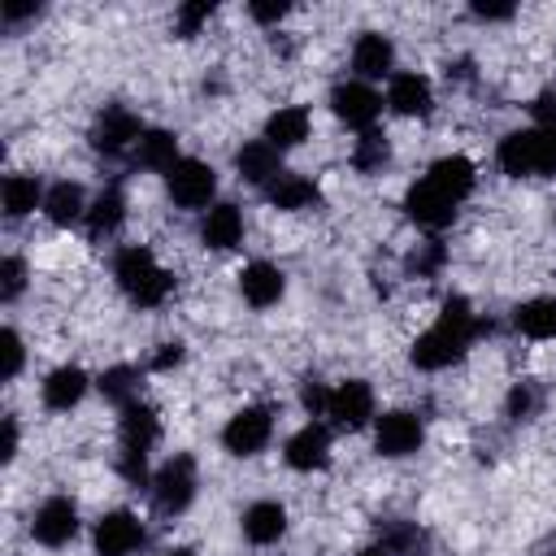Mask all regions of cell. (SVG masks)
<instances>
[{
  "label": "cell",
  "instance_id": "cell-44",
  "mask_svg": "<svg viewBox=\"0 0 556 556\" xmlns=\"http://www.w3.org/2000/svg\"><path fill=\"white\" fill-rule=\"evenodd\" d=\"M182 356H187V348H182L178 339H169V343H161V348L152 352V361H148V369H156V374H169L174 365H182Z\"/></svg>",
  "mask_w": 556,
  "mask_h": 556
},
{
  "label": "cell",
  "instance_id": "cell-1",
  "mask_svg": "<svg viewBox=\"0 0 556 556\" xmlns=\"http://www.w3.org/2000/svg\"><path fill=\"white\" fill-rule=\"evenodd\" d=\"M113 282L122 287V295L135 308H156L174 291V274L161 269L156 256H152V248H143V243L117 248V256H113Z\"/></svg>",
  "mask_w": 556,
  "mask_h": 556
},
{
  "label": "cell",
  "instance_id": "cell-10",
  "mask_svg": "<svg viewBox=\"0 0 556 556\" xmlns=\"http://www.w3.org/2000/svg\"><path fill=\"white\" fill-rule=\"evenodd\" d=\"M421 439H426L421 421H417L413 413H404V408H391V413L374 417V452L387 456V460L413 456V452L421 447Z\"/></svg>",
  "mask_w": 556,
  "mask_h": 556
},
{
  "label": "cell",
  "instance_id": "cell-30",
  "mask_svg": "<svg viewBox=\"0 0 556 556\" xmlns=\"http://www.w3.org/2000/svg\"><path fill=\"white\" fill-rule=\"evenodd\" d=\"M122 222H126V195H122V187H104L87 208V235L109 239L122 230Z\"/></svg>",
  "mask_w": 556,
  "mask_h": 556
},
{
  "label": "cell",
  "instance_id": "cell-16",
  "mask_svg": "<svg viewBox=\"0 0 556 556\" xmlns=\"http://www.w3.org/2000/svg\"><path fill=\"white\" fill-rule=\"evenodd\" d=\"M282 460L295 469V473H313V469H326L330 465V430L321 421H308L300 426L287 443H282Z\"/></svg>",
  "mask_w": 556,
  "mask_h": 556
},
{
  "label": "cell",
  "instance_id": "cell-9",
  "mask_svg": "<svg viewBox=\"0 0 556 556\" xmlns=\"http://www.w3.org/2000/svg\"><path fill=\"white\" fill-rule=\"evenodd\" d=\"M456 200L452 195H443L426 174L404 191V213L421 226V230H430V235H439V230H447L452 222H456Z\"/></svg>",
  "mask_w": 556,
  "mask_h": 556
},
{
  "label": "cell",
  "instance_id": "cell-17",
  "mask_svg": "<svg viewBox=\"0 0 556 556\" xmlns=\"http://www.w3.org/2000/svg\"><path fill=\"white\" fill-rule=\"evenodd\" d=\"M352 74L361 83L391 78L395 74V43L382 30H361L356 43H352Z\"/></svg>",
  "mask_w": 556,
  "mask_h": 556
},
{
  "label": "cell",
  "instance_id": "cell-45",
  "mask_svg": "<svg viewBox=\"0 0 556 556\" xmlns=\"http://www.w3.org/2000/svg\"><path fill=\"white\" fill-rule=\"evenodd\" d=\"M0 456H4V460L17 456V421H13V417H4V447H0Z\"/></svg>",
  "mask_w": 556,
  "mask_h": 556
},
{
  "label": "cell",
  "instance_id": "cell-26",
  "mask_svg": "<svg viewBox=\"0 0 556 556\" xmlns=\"http://www.w3.org/2000/svg\"><path fill=\"white\" fill-rule=\"evenodd\" d=\"M178 161H182V156H178V135L165 130V126H148L143 139L135 143V165H143V169L169 174Z\"/></svg>",
  "mask_w": 556,
  "mask_h": 556
},
{
  "label": "cell",
  "instance_id": "cell-24",
  "mask_svg": "<svg viewBox=\"0 0 556 556\" xmlns=\"http://www.w3.org/2000/svg\"><path fill=\"white\" fill-rule=\"evenodd\" d=\"M426 178L443 191V195H452L456 204L473 191V182H478V169H473V161L469 156H460V152H452V156H439L430 169H426Z\"/></svg>",
  "mask_w": 556,
  "mask_h": 556
},
{
  "label": "cell",
  "instance_id": "cell-15",
  "mask_svg": "<svg viewBox=\"0 0 556 556\" xmlns=\"http://www.w3.org/2000/svg\"><path fill=\"white\" fill-rule=\"evenodd\" d=\"M161 439V417L152 404L130 400L126 408H117V452H152Z\"/></svg>",
  "mask_w": 556,
  "mask_h": 556
},
{
  "label": "cell",
  "instance_id": "cell-20",
  "mask_svg": "<svg viewBox=\"0 0 556 556\" xmlns=\"http://www.w3.org/2000/svg\"><path fill=\"white\" fill-rule=\"evenodd\" d=\"M235 169H239L243 182H252V187L265 191V187L282 174V152H278L274 143H265V139H252V143H243V148L235 152Z\"/></svg>",
  "mask_w": 556,
  "mask_h": 556
},
{
  "label": "cell",
  "instance_id": "cell-21",
  "mask_svg": "<svg viewBox=\"0 0 556 556\" xmlns=\"http://www.w3.org/2000/svg\"><path fill=\"white\" fill-rule=\"evenodd\" d=\"M243 239V213L239 204L230 200H217L213 208H204V222H200V243L213 248V252H226Z\"/></svg>",
  "mask_w": 556,
  "mask_h": 556
},
{
  "label": "cell",
  "instance_id": "cell-40",
  "mask_svg": "<svg viewBox=\"0 0 556 556\" xmlns=\"http://www.w3.org/2000/svg\"><path fill=\"white\" fill-rule=\"evenodd\" d=\"M469 17H478V22H513L517 17V4L513 0H473L469 4Z\"/></svg>",
  "mask_w": 556,
  "mask_h": 556
},
{
  "label": "cell",
  "instance_id": "cell-14",
  "mask_svg": "<svg viewBox=\"0 0 556 556\" xmlns=\"http://www.w3.org/2000/svg\"><path fill=\"white\" fill-rule=\"evenodd\" d=\"M387 109L400 113V117H430V109H434L430 78L417 74V70H395L387 78Z\"/></svg>",
  "mask_w": 556,
  "mask_h": 556
},
{
  "label": "cell",
  "instance_id": "cell-19",
  "mask_svg": "<svg viewBox=\"0 0 556 556\" xmlns=\"http://www.w3.org/2000/svg\"><path fill=\"white\" fill-rule=\"evenodd\" d=\"M239 526H243V539L252 547H269V543H278L287 534V508L278 500H256V504L243 508Z\"/></svg>",
  "mask_w": 556,
  "mask_h": 556
},
{
  "label": "cell",
  "instance_id": "cell-35",
  "mask_svg": "<svg viewBox=\"0 0 556 556\" xmlns=\"http://www.w3.org/2000/svg\"><path fill=\"white\" fill-rule=\"evenodd\" d=\"M443 261H447V248H443L439 239H426V243H417V248H413L408 269H413L417 278H434V274L443 269Z\"/></svg>",
  "mask_w": 556,
  "mask_h": 556
},
{
  "label": "cell",
  "instance_id": "cell-29",
  "mask_svg": "<svg viewBox=\"0 0 556 556\" xmlns=\"http://www.w3.org/2000/svg\"><path fill=\"white\" fill-rule=\"evenodd\" d=\"M43 182L35 178V174H9L4 178V187H0V200H4V217L9 222H22V217H30L35 208H43Z\"/></svg>",
  "mask_w": 556,
  "mask_h": 556
},
{
  "label": "cell",
  "instance_id": "cell-36",
  "mask_svg": "<svg viewBox=\"0 0 556 556\" xmlns=\"http://www.w3.org/2000/svg\"><path fill=\"white\" fill-rule=\"evenodd\" d=\"M22 287H26V261L22 256H4V265H0V300L13 304L22 295Z\"/></svg>",
  "mask_w": 556,
  "mask_h": 556
},
{
  "label": "cell",
  "instance_id": "cell-8",
  "mask_svg": "<svg viewBox=\"0 0 556 556\" xmlns=\"http://www.w3.org/2000/svg\"><path fill=\"white\" fill-rule=\"evenodd\" d=\"M330 113L348 130H374L378 117H382V96L361 78H343V83L330 87Z\"/></svg>",
  "mask_w": 556,
  "mask_h": 556
},
{
  "label": "cell",
  "instance_id": "cell-33",
  "mask_svg": "<svg viewBox=\"0 0 556 556\" xmlns=\"http://www.w3.org/2000/svg\"><path fill=\"white\" fill-rule=\"evenodd\" d=\"M391 161V139H387V130H361V139L352 143V165L361 169V174H378L382 165Z\"/></svg>",
  "mask_w": 556,
  "mask_h": 556
},
{
  "label": "cell",
  "instance_id": "cell-38",
  "mask_svg": "<svg viewBox=\"0 0 556 556\" xmlns=\"http://www.w3.org/2000/svg\"><path fill=\"white\" fill-rule=\"evenodd\" d=\"M291 13V4L287 0H252L248 4V17L256 22V26H265V30H278V22Z\"/></svg>",
  "mask_w": 556,
  "mask_h": 556
},
{
  "label": "cell",
  "instance_id": "cell-27",
  "mask_svg": "<svg viewBox=\"0 0 556 556\" xmlns=\"http://www.w3.org/2000/svg\"><path fill=\"white\" fill-rule=\"evenodd\" d=\"M87 208H91V200L83 195L78 182H52L48 195H43V217L61 230L74 226V222H87Z\"/></svg>",
  "mask_w": 556,
  "mask_h": 556
},
{
  "label": "cell",
  "instance_id": "cell-39",
  "mask_svg": "<svg viewBox=\"0 0 556 556\" xmlns=\"http://www.w3.org/2000/svg\"><path fill=\"white\" fill-rule=\"evenodd\" d=\"M22 365H26V343H22V334L9 326V330H4V369H0L4 382H13V378L22 374Z\"/></svg>",
  "mask_w": 556,
  "mask_h": 556
},
{
  "label": "cell",
  "instance_id": "cell-12",
  "mask_svg": "<svg viewBox=\"0 0 556 556\" xmlns=\"http://www.w3.org/2000/svg\"><path fill=\"white\" fill-rule=\"evenodd\" d=\"M326 417L339 426V430H361L369 426L378 413H374V387L365 378H348L339 387H330V408Z\"/></svg>",
  "mask_w": 556,
  "mask_h": 556
},
{
  "label": "cell",
  "instance_id": "cell-2",
  "mask_svg": "<svg viewBox=\"0 0 556 556\" xmlns=\"http://www.w3.org/2000/svg\"><path fill=\"white\" fill-rule=\"evenodd\" d=\"M495 165L508 178H547V174H556V130H543V126L508 130L495 148Z\"/></svg>",
  "mask_w": 556,
  "mask_h": 556
},
{
  "label": "cell",
  "instance_id": "cell-18",
  "mask_svg": "<svg viewBox=\"0 0 556 556\" xmlns=\"http://www.w3.org/2000/svg\"><path fill=\"white\" fill-rule=\"evenodd\" d=\"M239 295L252 304V308H274L282 295H287V274L269 261H252L239 269Z\"/></svg>",
  "mask_w": 556,
  "mask_h": 556
},
{
  "label": "cell",
  "instance_id": "cell-6",
  "mask_svg": "<svg viewBox=\"0 0 556 556\" xmlns=\"http://www.w3.org/2000/svg\"><path fill=\"white\" fill-rule=\"evenodd\" d=\"M165 187H169V200L178 208H213V195H217V169L200 156H182L169 174H165Z\"/></svg>",
  "mask_w": 556,
  "mask_h": 556
},
{
  "label": "cell",
  "instance_id": "cell-43",
  "mask_svg": "<svg viewBox=\"0 0 556 556\" xmlns=\"http://www.w3.org/2000/svg\"><path fill=\"white\" fill-rule=\"evenodd\" d=\"M530 117H534V126L556 130V87H547V91H539V96L530 100Z\"/></svg>",
  "mask_w": 556,
  "mask_h": 556
},
{
  "label": "cell",
  "instance_id": "cell-25",
  "mask_svg": "<svg viewBox=\"0 0 556 556\" xmlns=\"http://www.w3.org/2000/svg\"><path fill=\"white\" fill-rule=\"evenodd\" d=\"M265 200H269L274 208H282V213H300V208H313V204L321 200V191H317V182H313V178L282 169V174L265 187Z\"/></svg>",
  "mask_w": 556,
  "mask_h": 556
},
{
  "label": "cell",
  "instance_id": "cell-13",
  "mask_svg": "<svg viewBox=\"0 0 556 556\" xmlns=\"http://www.w3.org/2000/svg\"><path fill=\"white\" fill-rule=\"evenodd\" d=\"M30 534L43 547H65L78 534V504L70 495H48L30 517Z\"/></svg>",
  "mask_w": 556,
  "mask_h": 556
},
{
  "label": "cell",
  "instance_id": "cell-46",
  "mask_svg": "<svg viewBox=\"0 0 556 556\" xmlns=\"http://www.w3.org/2000/svg\"><path fill=\"white\" fill-rule=\"evenodd\" d=\"M356 556H391L382 543H374V547H365V552H356Z\"/></svg>",
  "mask_w": 556,
  "mask_h": 556
},
{
  "label": "cell",
  "instance_id": "cell-42",
  "mask_svg": "<svg viewBox=\"0 0 556 556\" xmlns=\"http://www.w3.org/2000/svg\"><path fill=\"white\" fill-rule=\"evenodd\" d=\"M43 13V4H35V0H4L0 4V22L13 30V26H22V22H30V17H39Z\"/></svg>",
  "mask_w": 556,
  "mask_h": 556
},
{
  "label": "cell",
  "instance_id": "cell-34",
  "mask_svg": "<svg viewBox=\"0 0 556 556\" xmlns=\"http://www.w3.org/2000/svg\"><path fill=\"white\" fill-rule=\"evenodd\" d=\"M213 13H217L213 0H187V4H178V9H174V35H178V39H195V35L208 26Z\"/></svg>",
  "mask_w": 556,
  "mask_h": 556
},
{
  "label": "cell",
  "instance_id": "cell-5",
  "mask_svg": "<svg viewBox=\"0 0 556 556\" xmlns=\"http://www.w3.org/2000/svg\"><path fill=\"white\" fill-rule=\"evenodd\" d=\"M469 343H473V334L469 330H456V326H447V321H434L430 330H421L417 339H413V348H408V361L417 365V369H447V365H456L465 352H469Z\"/></svg>",
  "mask_w": 556,
  "mask_h": 556
},
{
  "label": "cell",
  "instance_id": "cell-47",
  "mask_svg": "<svg viewBox=\"0 0 556 556\" xmlns=\"http://www.w3.org/2000/svg\"><path fill=\"white\" fill-rule=\"evenodd\" d=\"M165 556H195V547H169Z\"/></svg>",
  "mask_w": 556,
  "mask_h": 556
},
{
  "label": "cell",
  "instance_id": "cell-32",
  "mask_svg": "<svg viewBox=\"0 0 556 556\" xmlns=\"http://www.w3.org/2000/svg\"><path fill=\"white\" fill-rule=\"evenodd\" d=\"M96 387H100V395H104L109 404L126 408L130 400H139V369H135V365H109V369L96 378Z\"/></svg>",
  "mask_w": 556,
  "mask_h": 556
},
{
  "label": "cell",
  "instance_id": "cell-3",
  "mask_svg": "<svg viewBox=\"0 0 556 556\" xmlns=\"http://www.w3.org/2000/svg\"><path fill=\"white\" fill-rule=\"evenodd\" d=\"M152 500L165 517H178L191 508L195 500V486H200V473H195V456L191 452H174L156 473H152Z\"/></svg>",
  "mask_w": 556,
  "mask_h": 556
},
{
  "label": "cell",
  "instance_id": "cell-4",
  "mask_svg": "<svg viewBox=\"0 0 556 556\" xmlns=\"http://www.w3.org/2000/svg\"><path fill=\"white\" fill-rule=\"evenodd\" d=\"M143 130H148V126L139 122V113H130L126 104H104V109L96 113L87 139H91V148H96L100 156H122V152H135V143L143 139Z\"/></svg>",
  "mask_w": 556,
  "mask_h": 556
},
{
  "label": "cell",
  "instance_id": "cell-11",
  "mask_svg": "<svg viewBox=\"0 0 556 556\" xmlns=\"http://www.w3.org/2000/svg\"><path fill=\"white\" fill-rule=\"evenodd\" d=\"M143 539H148V530H143V521H139L130 508L104 513V517L96 521V534H91L96 556H135V552L143 547Z\"/></svg>",
  "mask_w": 556,
  "mask_h": 556
},
{
  "label": "cell",
  "instance_id": "cell-22",
  "mask_svg": "<svg viewBox=\"0 0 556 556\" xmlns=\"http://www.w3.org/2000/svg\"><path fill=\"white\" fill-rule=\"evenodd\" d=\"M87 387H91V378L78 369V365H56L48 378H43V408H52V413H70L74 404H83V395H87Z\"/></svg>",
  "mask_w": 556,
  "mask_h": 556
},
{
  "label": "cell",
  "instance_id": "cell-23",
  "mask_svg": "<svg viewBox=\"0 0 556 556\" xmlns=\"http://www.w3.org/2000/svg\"><path fill=\"white\" fill-rule=\"evenodd\" d=\"M308 130H313V117H308V109L304 104H282V109H274L269 113V122H265V143H274L278 152H287V148H300L304 139H308Z\"/></svg>",
  "mask_w": 556,
  "mask_h": 556
},
{
  "label": "cell",
  "instance_id": "cell-31",
  "mask_svg": "<svg viewBox=\"0 0 556 556\" xmlns=\"http://www.w3.org/2000/svg\"><path fill=\"white\" fill-rule=\"evenodd\" d=\"M378 543L391 556H430V534L417 521H382L378 526Z\"/></svg>",
  "mask_w": 556,
  "mask_h": 556
},
{
  "label": "cell",
  "instance_id": "cell-41",
  "mask_svg": "<svg viewBox=\"0 0 556 556\" xmlns=\"http://www.w3.org/2000/svg\"><path fill=\"white\" fill-rule=\"evenodd\" d=\"M300 404H304L308 417H326V408H330V387L317 382V378H308V382L300 387Z\"/></svg>",
  "mask_w": 556,
  "mask_h": 556
},
{
  "label": "cell",
  "instance_id": "cell-37",
  "mask_svg": "<svg viewBox=\"0 0 556 556\" xmlns=\"http://www.w3.org/2000/svg\"><path fill=\"white\" fill-rule=\"evenodd\" d=\"M534 408H539V391H534L530 382H517V387L508 391V400H504V413H508L513 421H530Z\"/></svg>",
  "mask_w": 556,
  "mask_h": 556
},
{
  "label": "cell",
  "instance_id": "cell-28",
  "mask_svg": "<svg viewBox=\"0 0 556 556\" xmlns=\"http://www.w3.org/2000/svg\"><path fill=\"white\" fill-rule=\"evenodd\" d=\"M513 326H517V334L539 339V343L556 339V295H534V300H521V304L513 308Z\"/></svg>",
  "mask_w": 556,
  "mask_h": 556
},
{
  "label": "cell",
  "instance_id": "cell-7",
  "mask_svg": "<svg viewBox=\"0 0 556 556\" xmlns=\"http://www.w3.org/2000/svg\"><path fill=\"white\" fill-rule=\"evenodd\" d=\"M274 439V413L265 404H243L226 426H222V447L230 456H261Z\"/></svg>",
  "mask_w": 556,
  "mask_h": 556
}]
</instances>
